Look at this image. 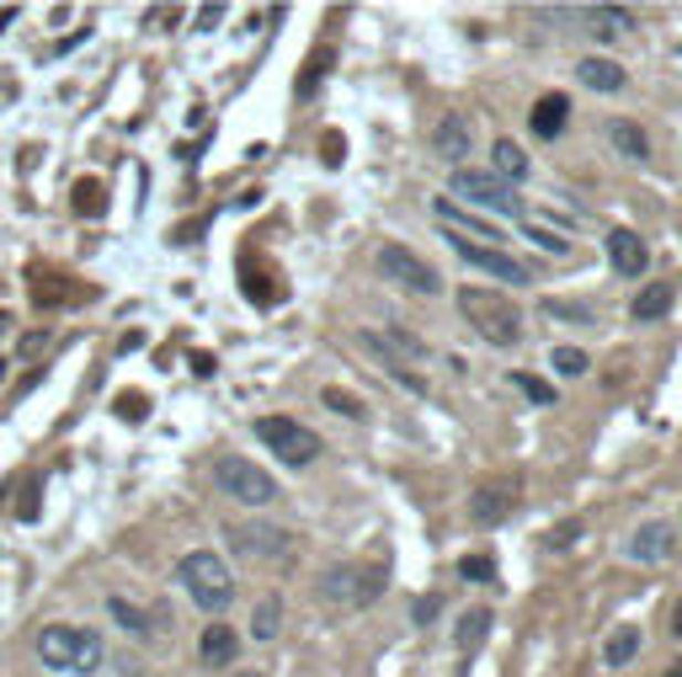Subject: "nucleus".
Returning <instances> with one entry per match:
<instances>
[{
  "label": "nucleus",
  "instance_id": "40",
  "mask_svg": "<svg viewBox=\"0 0 682 677\" xmlns=\"http://www.w3.org/2000/svg\"><path fill=\"white\" fill-rule=\"evenodd\" d=\"M187 369L198 373V379H213V352H192V358H187Z\"/></svg>",
  "mask_w": 682,
  "mask_h": 677
},
{
  "label": "nucleus",
  "instance_id": "29",
  "mask_svg": "<svg viewBox=\"0 0 682 677\" xmlns=\"http://www.w3.org/2000/svg\"><path fill=\"white\" fill-rule=\"evenodd\" d=\"M107 614L118 618L128 635H149V614H145V609H134L128 597H107Z\"/></svg>",
  "mask_w": 682,
  "mask_h": 677
},
{
  "label": "nucleus",
  "instance_id": "21",
  "mask_svg": "<svg viewBox=\"0 0 682 677\" xmlns=\"http://www.w3.org/2000/svg\"><path fill=\"white\" fill-rule=\"evenodd\" d=\"M491 171H496L506 187L528 182V155H523V145H517V139H496V150H491Z\"/></svg>",
  "mask_w": 682,
  "mask_h": 677
},
{
  "label": "nucleus",
  "instance_id": "28",
  "mask_svg": "<svg viewBox=\"0 0 682 677\" xmlns=\"http://www.w3.org/2000/svg\"><path fill=\"white\" fill-rule=\"evenodd\" d=\"M379 337H385L389 347L400 352V358H432V347H427V341L416 337V331H406V326H385Z\"/></svg>",
  "mask_w": 682,
  "mask_h": 677
},
{
  "label": "nucleus",
  "instance_id": "35",
  "mask_svg": "<svg viewBox=\"0 0 682 677\" xmlns=\"http://www.w3.org/2000/svg\"><path fill=\"white\" fill-rule=\"evenodd\" d=\"M544 315H555V320H576V326H592V309L570 305V299H544Z\"/></svg>",
  "mask_w": 682,
  "mask_h": 677
},
{
  "label": "nucleus",
  "instance_id": "15",
  "mask_svg": "<svg viewBox=\"0 0 682 677\" xmlns=\"http://www.w3.org/2000/svg\"><path fill=\"white\" fill-rule=\"evenodd\" d=\"M565 124H570V96H565V92H544L534 102V113H528L534 139H560Z\"/></svg>",
  "mask_w": 682,
  "mask_h": 677
},
{
  "label": "nucleus",
  "instance_id": "22",
  "mask_svg": "<svg viewBox=\"0 0 682 677\" xmlns=\"http://www.w3.org/2000/svg\"><path fill=\"white\" fill-rule=\"evenodd\" d=\"M672 305H678V288H672V283H646V288L634 294L629 315H634V320H661Z\"/></svg>",
  "mask_w": 682,
  "mask_h": 677
},
{
  "label": "nucleus",
  "instance_id": "30",
  "mask_svg": "<svg viewBox=\"0 0 682 677\" xmlns=\"http://www.w3.org/2000/svg\"><path fill=\"white\" fill-rule=\"evenodd\" d=\"M549 363H555V373H560V379H581V373L592 369V358H587L581 347H555V352H549Z\"/></svg>",
  "mask_w": 682,
  "mask_h": 677
},
{
  "label": "nucleus",
  "instance_id": "36",
  "mask_svg": "<svg viewBox=\"0 0 682 677\" xmlns=\"http://www.w3.org/2000/svg\"><path fill=\"white\" fill-rule=\"evenodd\" d=\"M438 614H443V597H438V592H421V597L411 603V618H416V624H432Z\"/></svg>",
  "mask_w": 682,
  "mask_h": 677
},
{
  "label": "nucleus",
  "instance_id": "43",
  "mask_svg": "<svg viewBox=\"0 0 682 677\" xmlns=\"http://www.w3.org/2000/svg\"><path fill=\"white\" fill-rule=\"evenodd\" d=\"M672 635H682V603L672 609Z\"/></svg>",
  "mask_w": 682,
  "mask_h": 677
},
{
  "label": "nucleus",
  "instance_id": "41",
  "mask_svg": "<svg viewBox=\"0 0 682 677\" xmlns=\"http://www.w3.org/2000/svg\"><path fill=\"white\" fill-rule=\"evenodd\" d=\"M219 17H224V6H203V11H198V32H213Z\"/></svg>",
  "mask_w": 682,
  "mask_h": 677
},
{
  "label": "nucleus",
  "instance_id": "23",
  "mask_svg": "<svg viewBox=\"0 0 682 677\" xmlns=\"http://www.w3.org/2000/svg\"><path fill=\"white\" fill-rule=\"evenodd\" d=\"M576 17H581V22H592L587 32H597V38H619V32L634 28V17H629L623 6H581Z\"/></svg>",
  "mask_w": 682,
  "mask_h": 677
},
{
  "label": "nucleus",
  "instance_id": "33",
  "mask_svg": "<svg viewBox=\"0 0 682 677\" xmlns=\"http://www.w3.org/2000/svg\"><path fill=\"white\" fill-rule=\"evenodd\" d=\"M459 576H464V582H496V560H491V554H464V560H459Z\"/></svg>",
  "mask_w": 682,
  "mask_h": 677
},
{
  "label": "nucleus",
  "instance_id": "31",
  "mask_svg": "<svg viewBox=\"0 0 682 677\" xmlns=\"http://www.w3.org/2000/svg\"><path fill=\"white\" fill-rule=\"evenodd\" d=\"M512 384H517V390H523L534 405H555V384H549V379H534V373L512 369Z\"/></svg>",
  "mask_w": 682,
  "mask_h": 677
},
{
  "label": "nucleus",
  "instance_id": "8",
  "mask_svg": "<svg viewBox=\"0 0 682 677\" xmlns=\"http://www.w3.org/2000/svg\"><path fill=\"white\" fill-rule=\"evenodd\" d=\"M379 273H385L389 283H400V288H411V294H438V288H443L438 267L421 262V256H416L411 246H400V241H385V246H379Z\"/></svg>",
  "mask_w": 682,
  "mask_h": 677
},
{
  "label": "nucleus",
  "instance_id": "27",
  "mask_svg": "<svg viewBox=\"0 0 682 677\" xmlns=\"http://www.w3.org/2000/svg\"><path fill=\"white\" fill-rule=\"evenodd\" d=\"M277 624H283V597H277V592H267V597L256 603V614H251V635H256V641H272V635H277Z\"/></svg>",
  "mask_w": 682,
  "mask_h": 677
},
{
  "label": "nucleus",
  "instance_id": "9",
  "mask_svg": "<svg viewBox=\"0 0 682 677\" xmlns=\"http://www.w3.org/2000/svg\"><path fill=\"white\" fill-rule=\"evenodd\" d=\"M448 246L459 251V262H470V267H480V273L502 277V283H534V273H528L512 251L480 246V241H470V235H453V230H448Z\"/></svg>",
  "mask_w": 682,
  "mask_h": 677
},
{
  "label": "nucleus",
  "instance_id": "39",
  "mask_svg": "<svg viewBox=\"0 0 682 677\" xmlns=\"http://www.w3.org/2000/svg\"><path fill=\"white\" fill-rule=\"evenodd\" d=\"M528 241H534V246H544V251H549V256H565V251H570V241H560V235H549V230H534V224H528Z\"/></svg>",
  "mask_w": 682,
  "mask_h": 677
},
{
  "label": "nucleus",
  "instance_id": "26",
  "mask_svg": "<svg viewBox=\"0 0 682 677\" xmlns=\"http://www.w3.org/2000/svg\"><path fill=\"white\" fill-rule=\"evenodd\" d=\"M634 656H640V630H634V624H619V630L608 635V646H602V662H608V667H629Z\"/></svg>",
  "mask_w": 682,
  "mask_h": 677
},
{
  "label": "nucleus",
  "instance_id": "20",
  "mask_svg": "<svg viewBox=\"0 0 682 677\" xmlns=\"http://www.w3.org/2000/svg\"><path fill=\"white\" fill-rule=\"evenodd\" d=\"M576 81H581V86H587V92H623V70L613 60H576Z\"/></svg>",
  "mask_w": 682,
  "mask_h": 677
},
{
  "label": "nucleus",
  "instance_id": "47",
  "mask_svg": "<svg viewBox=\"0 0 682 677\" xmlns=\"http://www.w3.org/2000/svg\"><path fill=\"white\" fill-rule=\"evenodd\" d=\"M0 384H6V358H0Z\"/></svg>",
  "mask_w": 682,
  "mask_h": 677
},
{
  "label": "nucleus",
  "instance_id": "42",
  "mask_svg": "<svg viewBox=\"0 0 682 677\" xmlns=\"http://www.w3.org/2000/svg\"><path fill=\"white\" fill-rule=\"evenodd\" d=\"M326 166H342V134H326Z\"/></svg>",
  "mask_w": 682,
  "mask_h": 677
},
{
  "label": "nucleus",
  "instance_id": "1",
  "mask_svg": "<svg viewBox=\"0 0 682 677\" xmlns=\"http://www.w3.org/2000/svg\"><path fill=\"white\" fill-rule=\"evenodd\" d=\"M102 635L81 630V624H43L38 630V662L49 673H70V677H91L102 673Z\"/></svg>",
  "mask_w": 682,
  "mask_h": 677
},
{
  "label": "nucleus",
  "instance_id": "12",
  "mask_svg": "<svg viewBox=\"0 0 682 677\" xmlns=\"http://www.w3.org/2000/svg\"><path fill=\"white\" fill-rule=\"evenodd\" d=\"M230 539H235L245 554H256V560H288V554H294V533H283V528L245 523V528H230Z\"/></svg>",
  "mask_w": 682,
  "mask_h": 677
},
{
  "label": "nucleus",
  "instance_id": "34",
  "mask_svg": "<svg viewBox=\"0 0 682 677\" xmlns=\"http://www.w3.org/2000/svg\"><path fill=\"white\" fill-rule=\"evenodd\" d=\"M321 405H330V411H342V416H363V401H357V395H347V390H336V384H326V390H321Z\"/></svg>",
  "mask_w": 682,
  "mask_h": 677
},
{
  "label": "nucleus",
  "instance_id": "19",
  "mask_svg": "<svg viewBox=\"0 0 682 677\" xmlns=\"http://www.w3.org/2000/svg\"><path fill=\"white\" fill-rule=\"evenodd\" d=\"M608 145H613L623 160H634V166L651 160V139H646V128L629 124V118H613V124H608Z\"/></svg>",
  "mask_w": 682,
  "mask_h": 677
},
{
  "label": "nucleus",
  "instance_id": "17",
  "mask_svg": "<svg viewBox=\"0 0 682 677\" xmlns=\"http://www.w3.org/2000/svg\"><path fill=\"white\" fill-rule=\"evenodd\" d=\"M432 150L459 166V160L470 155V118H464V113H448V118H438V128H432Z\"/></svg>",
  "mask_w": 682,
  "mask_h": 677
},
{
  "label": "nucleus",
  "instance_id": "37",
  "mask_svg": "<svg viewBox=\"0 0 682 677\" xmlns=\"http://www.w3.org/2000/svg\"><path fill=\"white\" fill-rule=\"evenodd\" d=\"M145 411H149V401H145V395H139V390H128V395H118V416H123V422H139Z\"/></svg>",
  "mask_w": 682,
  "mask_h": 677
},
{
  "label": "nucleus",
  "instance_id": "48",
  "mask_svg": "<svg viewBox=\"0 0 682 677\" xmlns=\"http://www.w3.org/2000/svg\"><path fill=\"white\" fill-rule=\"evenodd\" d=\"M240 677H262V673H240Z\"/></svg>",
  "mask_w": 682,
  "mask_h": 677
},
{
  "label": "nucleus",
  "instance_id": "5",
  "mask_svg": "<svg viewBox=\"0 0 682 677\" xmlns=\"http://www.w3.org/2000/svg\"><path fill=\"white\" fill-rule=\"evenodd\" d=\"M453 192H459L464 203L485 209V219H491V214H506V219L523 214V198H517V187H506L496 171H475V166H459V171H453Z\"/></svg>",
  "mask_w": 682,
  "mask_h": 677
},
{
  "label": "nucleus",
  "instance_id": "25",
  "mask_svg": "<svg viewBox=\"0 0 682 677\" xmlns=\"http://www.w3.org/2000/svg\"><path fill=\"white\" fill-rule=\"evenodd\" d=\"M491 624H496V618H491V609H470V614L459 618V630H453V646L464 650V656H475L480 641L491 635Z\"/></svg>",
  "mask_w": 682,
  "mask_h": 677
},
{
  "label": "nucleus",
  "instance_id": "2",
  "mask_svg": "<svg viewBox=\"0 0 682 677\" xmlns=\"http://www.w3.org/2000/svg\"><path fill=\"white\" fill-rule=\"evenodd\" d=\"M459 315L491 347H517L523 341V309L512 305L502 288H459Z\"/></svg>",
  "mask_w": 682,
  "mask_h": 677
},
{
  "label": "nucleus",
  "instance_id": "6",
  "mask_svg": "<svg viewBox=\"0 0 682 677\" xmlns=\"http://www.w3.org/2000/svg\"><path fill=\"white\" fill-rule=\"evenodd\" d=\"M256 437H262L283 464H294V469L321 459V437L304 427V422H294V416H262V422H256Z\"/></svg>",
  "mask_w": 682,
  "mask_h": 677
},
{
  "label": "nucleus",
  "instance_id": "46",
  "mask_svg": "<svg viewBox=\"0 0 682 677\" xmlns=\"http://www.w3.org/2000/svg\"><path fill=\"white\" fill-rule=\"evenodd\" d=\"M6 326H11V320H6V309H0V331H6Z\"/></svg>",
  "mask_w": 682,
  "mask_h": 677
},
{
  "label": "nucleus",
  "instance_id": "45",
  "mask_svg": "<svg viewBox=\"0 0 682 677\" xmlns=\"http://www.w3.org/2000/svg\"><path fill=\"white\" fill-rule=\"evenodd\" d=\"M667 677H682V656H678V662H672V667H667Z\"/></svg>",
  "mask_w": 682,
  "mask_h": 677
},
{
  "label": "nucleus",
  "instance_id": "13",
  "mask_svg": "<svg viewBox=\"0 0 682 677\" xmlns=\"http://www.w3.org/2000/svg\"><path fill=\"white\" fill-rule=\"evenodd\" d=\"M608 262L619 277H646L651 273V246L634 230H608Z\"/></svg>",
  "mask_w": 682,
  "mask_h": 677
},
{
  "label": "nucleus",
  "instance_id": "32",
  "mask_svg": "<svg viewBox=\"0 0 682 677\" xmlns=\"http://www.w3.org/2000/svg\"><path fill=\"white\" fill-rule=\"evenodd\" d=\"M107 209V198H102V182H75V214H86V219H96Z\"/></svg>",
  "mask_w": 682,
  "mask_h": 677
},
{
  "label": "nucleus",
  "instance_id": "3",
  "mask_svg": "<svg viewBox=\"0 0 682 677\" xmlns=\"http://www.w3.org/2000/svg\"><path fill=\"white\" fill-rule=\"evenodd\" d=\"M177 582L187 586V597L208 609V614H219V609H230V597H235V576H230V565H224V554L213 550H192L177 560Z\"/></svg>",
  "mask_w": 682,
  "mask_h": 677
},
{
  "label": "nucleus",
  "instance_id": "16",
  "mask_svg": "<svg viewBox=\"0 0 682 677\" xmlns=\"http://www.w3.org/2000/svg\"><path fill=\"white\" fill-rule=\"evenodd\" d=\"M512 507H517V496L506 486H480L475 501H470V518H475V528H496L512 518Z\"/></svg>",
  "mask_w": 682,
  "mask_h": 677
},
{
  "label": "nucleus",
  "instance_id": "10",
  "mask_svg": "<svg viewBox=\"0 0 682 677\" xmlns=\"http://www.w3.org/2000/svg\"><path fill=\"white\" fill-rule=\"evenodd\" d=\"M432 214L443 219L448 230H453V235H470V241H491V246L502 251V224H496V219H485V214H470V209H459V203H448V198H438V203H432Z\"/></svg>",
  "mask_w": 682,
  "mask_h": 677
},
{
  "label": "nucleus",
  "instance_id": "38",
  "mask_svg": "<svg viewBox=\"0 0 682 677\" xmlns=\"http://www.w3.org/2000/svg\"><path fill=\"white\" fill-rule=\"evenodd\" d=\"M576 539H581V523H560V528H549V539H544V544H549V550H570Z\"/></svg>",
  "mask_w": 682,
  "mask_h": 677
},
{
  "label": "nucleus",
  "instance_id": "44",
  "mask_svg": "<svg viewBox=\"0 0 682 677\" xmlns=\"http://www.w3.org/2000/svg\"><path fill=\"white\" fill-rule=\"evenodd\" d=\"M11 17H17V11H11V6H6V11H0V32H6V22H11Z\"/></svg>",
  "mask_w": 682,
  "mask_h": 677
},
{
  "label": "nucleus",
  "instance_id": "14",
  "mask_svg": "<svg viewBox=\"0 0 682 677\" xmlns=\"http://www.w3.org/2000/svg\"><path fill=\"white\" fill-rule=\"evenodd\" d=\"M357 341H363V347H368V352L379 358V369H385L389 379H395V384H406L411 395H427V379H421V373H416L411 363H406V358H400V352H395V347H389V341L379 337V331H363Z\"/></svg>",
  "mask_w": 682,
  "mask_h": 677
},
{
  "label": "nucleus",
  "instance_id": "24",
  "mask_svg": "<svg viewBox=\"0 0 682 677\" xmlns=\"http://www.w3.org/2000/svg\"><path fill=\"white\" fill-rule=\"evenodd\" d=\"M330 64H336V49H309V60H304V70H298V81H294L298 102H309V96H315V86L330 75Z\"/></svg>",
  "mask_w": 682,
  "mask_h": 677
},
{
  "label": "nucleus",
  "instance_id": "18",
  "mask_svg": "<svg viewBox=\"0 0 682 677\" xmlns=\"http://www.w3.org/2000/svg\"><path fill=\"white\" fill-rule=\"evenodd\" d=\"M235 650H240L235 624H208L203 635H198V656H203V667H230Z\"/></svg>",
  "mask_w": 682,
  "mask_h": 677
},
{
  "label": "nucleus",
  "instance_id": "11",
  "mask_svg": "<svg viewBox=\"0 0 682 677\" xmlns=\"http://www.w3.org/2000/svg\"><path fill=\"white\" fill-rule=\"evenodd\" d=\"M672 550H678V533H672V523H661V518L640 523V528H634V539L623 544V554H629V560H640V565H661Z\"/></svg>",
  "mask_w": 682,
  "mask_h": 677
},
{
  "label": "nucleus",
  "instance_id": "4",
  "mask_svg": "<svg viewBox=\"0 0 682 677\" xmlns=\"http://www.w3.org/2000/svg\"><path fill=\"white\" fill-rule=\"evenodd\" d=\"M213 480H219V491L235 496L240 507H267V501H277V480H272L262 464L240 459V454H219L213 459Z\"/></svg>",
  "mask_w": 682,
  "mask_h": 677
},
{
  "label": "nucleus",
  "instance_id": "7",
  "mask_svg": "<svg viewBox=\"0 0 682 677\" xmlns=\"http://www.w3.org/2000/svg\"><path fill=\"white\" fill-rule=\"evenodd\" d=\"M315 592H321V603H330V609H368L385 592V576L379 571H363V565H330Z\"/></svg>",
  "mask_w": 682,
  "mask_h": 677
}]
</instances>
